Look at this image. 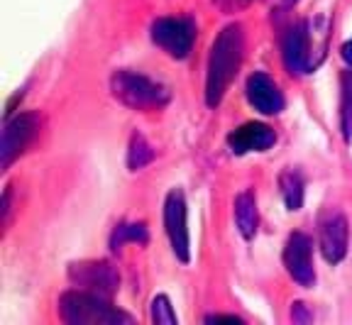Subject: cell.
<instances>
[{
	"mask_svg": "<svg viewBox=\"0 0 352 325\" xmlns=\"http://www.w3.org/2000/svg\"><path fill=\"white\" fill-rule=\"evenodd\" d=\"M279 186H281V196H284V203L289 210H298L303 205V177L301 171L296 169H286L279 177Z\"/></svg>",
	"mask_w": 352,
	"mask_h": 325,
	"instance_id": "obj_14",
	"label": "cell"
},
{
	"mask_svg": "<svg viewBox=\"0 0 352 325\" xmlns=\"http://www.w3.org/2000/svg\"><path fill=\"white\" fill-rule=\"evenodd\" d=\"M284 267L298 287L311 289L316 284V269H314V240L306 232H294L286 240L284 247Z\"/></svg>",
	"mask_w": 352,
	"mask_h": 325,
	"instance_id": "obj_9",
	"label": "cell"
},
{
	"mask_svg": "<svg viewBox=\"0 0 352 325\" xmlns=\"http://www.w3.org/2000/svg\"><path fill=\"white\" fill-rule=\"evenodd\" d=\"M59 318L69 325H130L132 315L116 309L105 296L91 291H66L59 298Z\"/></svg>",
	"mask_w": 352,
	"mask_h": 325,
	"instance_id": "obj_2",
	"label": "cell"
},
{
	"mask_svg": "<svg viewBox=\"0 0 352 325\" xmlns=\"http://www.w3.org/2000/svg\"><path fill=\"white\" fill-rule=\"evenodd\" d=\"M340 56L345 59V64H350L352 67V39H347L345 45L340 47Z\"/></svg>",
	"mask_w": 352,
	"mask_h": 325,
	"instance_id": "obj_21",
	"label": "cell"
},
{
	"mask_svg": "<svg viewBox=\"0 0 352 325\" xmlns=\"http://www.w3.org/2000/svg\"><path fill=\"white\" fill-rule=\"evenodd\" d=\"M149 240V232L142 223H120V225L113 230V237H110V247L113 249H120L125 247L127 243H135V245H147Z\"/></svg>",
	"mask_w": 352,
	"mask_h": 325,
	"instance_id": "obj_16",
	"label": "cell"
},
{
	"mask_svg": "<svg viewBox=\"0 0 352 325\" xmlns=\"http://www.w3.org/2000/svg\"><path fill=\"white\" fill-rule=\"evenodd\" d=\"M206 323H242L237 315H226V313H215V315H208Z\"/></svg>",
	"mask_w": 352,
	"mask_h": 325,
	"instance_id": "obj_20",
	"label": "cell"
},
{
	"mask_svg": "<svg viewBox=\"0 0 352 325\" xmlns=\"http://www.w3.org/2000/svg\"><path fill=\"white\" fill-rule=\"evenodd\" d=\"M164 227L169 235L171 249L176 259L186 265L191 259V247H188V225H186V199L182 188H171L164 201Z\"/></svg>",
	"mask_w": 352,
	"mask_h": 325,
	"instance_id": "obj_8",
	"label": "cell"
},
{
	"mask_svg": "<svg viewBox=\"0 0 352 325\" xmlns=\"http://www.w3.org/2000/svg\"><path fill=\"white\" fill-rule=\"evenodd\" d=\"M152 323L154 325H176V315L171 301L166 296H154L152 301Z\"/></svg>",
	"mask_w": 352,
	"mask_h": 325,
	"instance_id": "obj_18",
	"label": "cell"
},
{
	"mask_svg": "<svg viewBox=\"0 0 352 325\" xmlns=\"http://www.w3.org/2000/svg\"><path fill=\"white\" fill-rule=\"evenodd\" d=\"M274 142L276 133L264 122H245L228 135V144H230L232 155L237 157L250 155V152H267Z\"/></svg>",
	"mask_w": 352,
	"mask_h": 325,
	"instance_id": "obj_12",
	"label": "cell"
},
{
	"mask_svg": "<svg viewBox=\"0 0 352 325\" xmlns=\"http://www.w3.org/2000/svg\"><path fill=\"white\" fill-rule=\"evenodd\" d=\"M110 91L125 108L132 111H157L169 103V91L144 74L116 71L110 76Z\"/></svg>",
	"mask_w": 352,
	"mask_h": 325,
	"instance_id": "obj_3",
	"label": "cell"
},
{
	"mask_svg": "<svg viewBox=\"0 0 352 325\" xmlns=\"http://www.w3.org/2000/svg\"><path fill=\"white\" fill-rule=\"evenodd\" d=\"M152 39L171 59H186L196 42V23L191 17H160L152 25Z\"/></svg>",
	"mask_w": 352,
	"mask_h": 325,
	"instance_id": "obj_4",
	"label": "cell"
},
{
	"mask_svg": "<svg viewBox=\"0 0 352 325\" xmlns=\"http://www.w3.org/2000/svg\"><path fill=\"white\" fill-rule=\"evenodd\" d=\"M347 245H350V227L342 213L328 215L323 223H320L318 230V247L320 254L328 265H340L347 254Z\"/></svg>",
	"mask_w": 352,
	"mask_h": 325,
	"instance_id": "obj_10",
	"label": "cell"
},
{
	"mask_svg": "<svg viewBox=\"0 0 352 325\" xmlns=\"http://www.w3.org/2000/svg\"><path fill=\"white\" fill-rule=\"evenodd\" d=\"M245 93L254 111L262 113V115H279L284 111V93L276 86V81L267 74L257 71L248 78V86H245Z\"/></svg>",
	"mask_w": 352,
	"mask_h": 325,
	"instance_id": "obj_11",
	"label": "cell"
},
{
	"mask_svg": "<svg viewBox=\"0 0 352 325\" xmlns=\"http://www.w3.org/2000/svg\"><path fill=\"white\" fill-rule=\"evenodd\" d=\"M154 159V149L147 144V139L142 137L140 133L132 135L130 139V149H127V166L132 171H140Z\"/></svg>",
	"mask_w": 352,
	"mask_h": 325,
	"instance_id": "obj_17",
	"label": "cell"
},
{
	"mask_svg": "<svg viewBox=\"0 0 352 325\" xmlns=\"http://www.w3.org/2000/svg\"><path fill=\"white\" fill-rule=\"evenodd\" d=\"M340 130L345 142H352V71H340Z\"/></svg>",
	"mask_w": 352,
	"mask_h": 325,
	"instance_id": "obj_15",
	"label": "cell"
},
{
	"mask_svg": "<svg viewBox=\"0 0 352 325\" xmlns=\"http://www.w3.org/2000/svg\"><path fill=\"white\" fill-rule=\"evenodd\" d=\"M39 135V115L37 113H20L15 117H8L3 127V142H0V164L3 169H10L17 157L37 139Z\"/></svg>",
	"mask_w": 352,
	"mask_h": 325,
	"instance_id": "obj_6",
	"label": "cell"
},
{
	"mask_svg": "<svg viewBox=\"0 0 352 325\" xmlns=\"http://www.w3.org/2000/svg\"><path fill=\"white\" fill-rule=\"evenodd\" d=\"M286 3H296V0H286Z\"/></svg>",
	"mask_w": 352,
	"mask_h": 325,
	"instance_id": "obj_22",
	"label": "cell"
},
{
	"mask_svg": "<svg viewBox=\"0 0 352 325\" xmlns=\"http://www.w3.org/2000/svg\"><path fill=\"white\" fill-rule=\"evenodd\" d=\"M69 279L81 287L83 291L98 293V296L113 298L120 289V274L105 259H88L69 267Z\"/></svg>",
	"mask_w": 352,
	"mask_h": 325,
	"instance_id": "obj_5",
	"label": "cell"
},
{
	"mask_svg": "<svg viewBox=\"0 0 352 325\" xmlns=\"http://www.w3.org/2000/svg\"><path fill=\"white\" fill-rule=\"evenodd\" d=\"M242 52H245V32L242 25L232 23L218 32L210 49L208 59V76H206V103L210 108L226 98L232 78L242 64Z\"/></svg>",
	"mask_w": 352,
	"mask_h": 325,
	"instance_id": "obj_1",
	"label": "cell"
},
{
	"mask_svg": "<svg viewBox=\"0 0 352 325\" xmlns=\"http://www.w3.org/2000/svg\"><path fill=\"white\" fill-rule=\"evenodd\" d=\"M292 318L296 320V323H308V320H311V313L306 311V303H294Z\"/></svg>",
	"mask_w": 352,
	"mask_h": 325,
	"instance_id": "obj_19",
	"label": "cell"
},
{
	"mask_svg": "<svg viewBox=\"0 0 352 325\" xmlns=\"http://www.w3.org/2000/svg\"><path fill=\"white\" fill-rule=\"evenodd\" d=\"M281 56L292 74H308L314 69V30L308 23H296L281 34Z\"/></svg>",
	"mask_w": 352,
	"mask_h": 325,
	"instance_id": "obj_7",
	"label": "cell"
},
{
	"mask_svg": "<svg viewBox=\"0 0 352 325\" xmlns=\"http://www.w3.org/2000/svg\"><path fill=\"white\" fill-rule=\"evenodd\" d=\"M235 225L245 240H252V237L257 235L259 213H257V201H254L252 191H242L235 199Z\"/></svg>",
	"mask_w": 352,
	"mask_h": 325,
	"instance_id": "obj_13",
	"label": "cell"
}]
</instances>
